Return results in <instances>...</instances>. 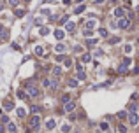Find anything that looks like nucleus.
Listing matches in <instances>:
<instances>
[{
    "label": "nucleus",
    "mask_w": 139,
    "mask_h": 133,
    "mask_svg": "<svg viewBox=\"0 0 139 133\" xmlns=\"http://www.w3.org/2000/svg\"><path fill=\"white\" fill-rule=\"evenodd\" d=\"M40 126V117L39 116H32L30 117V130H39Z\"/></svg>",
    "instance_id": "f257e3e1"
},
{
    "label": "nucleus",
    "mask_w": 139,
    "mask_h": 133,
    "mask_svg": "<svg viewBox=\"0 0 139 133\" xmlns=\"http://www.w3.org/2000/svg\"><path fill=\"white\" fill-rule=\"evenodd\" d=\"M129 66H130V60H129V58H125V60L121 61V65L118 66V72H120V74H125Z\"/></svg>",
    "instance_id": "f03ea898"
},
{
    "label": "nucleus",
    "mask_w": 139,
    "mask_h": 133,
    "mask_svg": "<svg viewBox=\"0 0 139 133\" xmlns=\"http://www.w3.org/2000/svg\"><path fill=\"white\" fill-rule=\"evenodd\" d=\"M116 25H118L121 30H125V28H129V25H130V23H129V19H127V18H120Z\"/></svg>",
    "instance_id": "7ed1b4c3"
},
{
    "label": "nucleus",
    "mask_w": 139,
    "mask_h": 133,
    "mask_svg": "<svg viewBox=\"0 0 139 133\" xmlns=\"http://www.w3.org/2000/svg\"><path fill=\"white\" fill-rule=\"evenodd\" d=\"M27 93H28L30 96H37V95H39V89H37L35 86H28V89H27Z\"/></svg>",
    "instance_id": "20e7f679"
},
{
    "label": "nucleus",
    "mask_w": 139,
    "mask_h": 133,
    "mask_svg": "<svg viewBox=\"0 0 139 133\" xmlns=\"http://www.w3.org/2000/svg\"><path fill=\"white\" fill-rule=\"evenodd\" d=\"M74 109H76V103H74V102H67L65 107H63V110H65V112H72Z\"/></svg>",
    "instance_id": "39448f33"
},
{
    "label": "nucleus",
    "mask_w": 139,
    "mask_h": 133,
    "mask_svg": "<svg viewBox=\"0 0 139 133\" xmlns=\"http://www.w3.org/2000/svg\"><path fill=\"white\" fill-rule=\"evenodd\" d=\"M65 37V32H63V30H55V39H56V40H62V39Z\"/></svg>",
    "instance_id": "423d86ee"
},
{
    "label": "nucleus",
    "mask_w": 139,
    "mask_h": 133,
    "mask_svg": "<svg viewBox=\"0 0 139 133\" xmlns=\"http://www.w3.org/2000/svg\"><path fill=\"white\" fill-rule=\"evenodd\" d=\"M129 121H130V124H137V123H139V116L132 112V114L129 116Z\"/></svg>",
    "instance_id": "0eeeda50"
},
{
    "label": "nucleus",
    "mask_w": 139,
    "mask_h": 133,
    "mask_svg": "<svg viewBox=\"0 0 139 133\" xmlns=\"http://www.w3.org/2000/svg\"><path fill=\"white\" fill-rule=\"evenodd\" d=\"M115 16H116V18H123V16H125V11L123 9H115Z\"/></svg>",
    "instance_id": "6e6552de"
},
{
    "label": "nucleus",
    "mask_w": 139,
    "mask_h": 133,
    "mask_svg": "<svg viewBox=\"0 0 139 133\" xmlns=\"http://www.w3.org/2000/svg\"><path fill=\"white\" fill-rule=\"evenodd\" d=\"M55 126H56V123H55V119H48V123H46V128H48V130H53Z\"/></svg>",
    "instance_id": "1a4fd4ad"
},
{
    "label": "nucleus",
    "mask_w": 139,
    "mask_h": 133,
    "mask_svg": "<svg viewBox=\"0 0 139 133\" xmlns=\"http://www.w3.org/2000/svg\"><path fill=\"white\" fill-rule=\"evenodd\" d=\"M7 131L14 133V131H16V124H14V123H7Z\"/></svg>",
    "instance_id": "9d476101"
},
{
    "label": "nucleus",
    "mask_w": 139,
    "mask_h": 133,
    "mask_svg": "<svg viewBox=\"0 0 139 133\" xmlns=\"http://www.w3.org/2000/svg\"><path fill=\"white\" fill-rule=\"evenodd\" d=\"M65 28H67V32H74V28H76V25H74L72 21H69V23L65 25Z\"/></svg>",
    "instance_id": "9b49d317"
},
{
    "label": "nucleus",
    "mask_w": 139,
    "mask_h": 133,
    "mask_svg": "<svg viewBox=\"0 0 139 133\" xmlns=\"http://www.w3.org/2000/svg\"><path fill=\"white\" fill-rule=\"evenodd\" d=\"M30 110H32V114H39V112H40V107H39V105H32V107H30Z\"/></svg>",
    "instance_id": "f8f14e48"
},
{
    "label": "nucleus",
    "mask_w": 139,
    "mask_h": 133,
    "mask_svg": "<svg viewBox=\"0 0 139 133\" xmlns=\"http://www.w3.org/2000/svg\"><path fill=\"white\" fill-rule=\"evenodd\" d=\"M0 39H2V40H7V39H9V33H7V30H2V32H0Z\"/></svg>",
    "instance_id": "ddd939ff"
},
{
    "label": "nucleus",
    "mask_w": 139,
    "mask_h": 133,
    "mask_svg": "<svg viewBox=\"0 0 139 133\" xmlns=\"http://www.w3.org/2000/svg\"><path fill=\"white\" fill-rule=\"evenodd\" d=\"M86 28H88V30L95 28V19H90V21H86Z\"/></svg>",
    "instance_id": "4468645a"
},
{
    "label": "nucleus",
    "mask_w": 139,
    "mask_h": 133,
    "mask_svg": "<svg viewBox=\"0 0 139 133\" xmlns=\"http://www.w3.org/2000/svg\"><path fill=\"white\" fill-rule=\"evenodd\" d=\"M55 51H56V53H63V51H65V46H63V44H56Z\"/></svg>",
    "instance_id": "2eb2a0df"
},
{
    "label": "nucleus",
    "mask_w": 139,
    "mask_h": 133,
    "mask_svg": "<svg viewBox=\"0 0 139 133\" xmlns=\"http://www.w3.org/2000/svg\"><path fill=\"white\" fill-rule=\"evenodd\" d=\"M35 54H37V56H42V54H44V49L40 48V46H37V48H35Z\"/></svg>",
    "instance_id": "dca6fc26"
},
{
    "label": "nucleus",
    "mask_w": 139,
    "mask_h": 133,
    "mask_svg": "<svg viewBox=\"0 0 139 133\" xmlns=\"http://www.w3.org/2000/svg\"><path fill=\"white\" fill-rule=\"evenodd\" d=\"M85 79H86V74H85L83 70H81V72H78V81H85Z\"/></svg>",
    "instance_id": "f3484780"
},
{
    "label": "nucleus",
    "mask_w": 139,
    "mask_h": 133,
    "mask_svg": "<svg viewBox=\"0 0 139 133\" xmlns=\"http://www.w3.org/2000/svg\"><path fill=\"white\" fill-rule=\"evenodd\" d=\"M12 107H14L12 102H5V103H4V109H5V110H12Z\"/></svg>",
    "instance_id": "a211bd4d"
},
{
    "label": "nucleus",
    "mask_w": 139,
    "mask_h": 133,
    "mask_svg": "<svg viewBox=\"0 0 139 133\" xmlns=\"http://www.w3.org/2000/svg\"><path fill=\"white\" fill-rule=\"evenodd\" d=\"M25 114H27L25 109H18V110H16V116H18V117H25Z\"/></svg>",
    "instance_id": "6ab92c4d"
},
{
    "label": "nucleus",
    "mask_w": 139,
    "mask_h": 133,
    "mask_svg": "<svg viewBox=\"0 0 139 133\" xmlns=\"http://www.w3.org/2000/svg\"><path fill=\"white\" fill-rule=\"evenodd\" d=\"M51 72H53V75H60V74H62V68H60V66H55Z\"/></svg>",
    "instance_id": "aec40b11"
},
{
    "label": "nucleus",
    "mask_w": 139,
    "mask_h": 133,
    "mask_svg": "<svg viewBox=\"0 0 139 133\" xmlns=\"http://www.w3.org/2000/svg\"><path fill=\"white\" fill-rule=\"evenodd\" d=\"M83 11H85V5H78V7L74 9V12H76V14H81Z\"/></svg>",
    "instance_id": "412c9836"
},
{
    "label": "nucleus",
    "mask_w": 139,
    "mask_h": 133,
    "mask_svg": "<svg viewBox=\"0 0 139 133\" xmlns=\"http://www.w3.org/2000/svg\"><path fill=\"white\" fill-rule=\"evenodd\" d=\"M123 51H125V54H130V53H132V46H130V44H127V46L123 48Z\"/></svg>",
    "instance_id": "4be33fe9"
},
{
    "label": "nucleus",
    "mask_w": 139,
    "mask_h": 133,
    "mask_svg": "<svg viewBox=\"0 0 139 133\" xmlns=\"http://www.w3.org/2000/svg\"><path fill=\"white\" fill-rule=\"evenodd\" d=\"M95 44H97V40H95V39H88V40H86V46H90V48H92V46H95Z\"/></svg>",
    "instance_id": "5701e85b"
},
{
    "label": "nucleus",
    "mask_w": 139,
    "mask_h": 133,
    "mask_svg": "<svg viewBox=\"0 0 139 133\" xmlns=\"http://www.w3.org/2000/svg\"><path fill=\"white\" fill-rule=\"evenodd\" d=\"M81 60H83V63H88L90 60H92V56H90V54H83V58H81Z\"/></svg>",
    "instance_id": "b1692460"
},
{
    "label": "nucleus",
    "mask_w": 139,
    "mask_h": 133,
    "mask_svg": "<svg viewBox=\"0 0 139 133\" xmlns=\"http://www.w3.org/2000/svg\"><path fill=\"white\" fill-rule=\"evenodd\" d=\"M99 33H100V37H108V30H106V28H100Z\"/></svg>",
    "instance_id": "393cba45"
},
{
    "label": "nucleus",
    "mask_w": 139,
    "mask_h": 133,
    "mask_svg": "<svg viewBox=\"0 0 139 133\" xmlns=\"http://www.w3.org/2000/svg\"><path fill=\"white\" fill-rule=\"evenodd\" d=\"M62 131H63V133H69L70 131V126H69V124H63V126H62Z\"/></svg>",
    "instance_id": "a878e982"
},
{
    "label": "nucleus",
    "mask_w": 139,
    "mask_h": 133,
    "mask_svg": "<svg viewBox=\"0 0 139 133\" xmlns=\"http://www.w3.org/2000/svg\"><path fill=\"white\" fill-rule=\"evenodd\" d=\"M69 86H70V88H76V86H78V81H76V79H70V81H69Z\"/></svg>",
    "instance_id": "bb28decb"
},
{
    "label": "nucleus",
    "mask_w": 139,
    "mask_h": 133,
    "mask_svg": "<svg viewBox=\"0 0 139 133\" xmlns=\"http://www.w3.org/2000/svg\"><path fill=\"white\" fill-rule=\"evenodd\" d=\"M62 102H63V103L70 102V95H63V96H62Z\"/></svg>",
    "instance_id": "cd10ccee"
},
{
    "label": "nucleus",
    "mask_w": 139,
    "mask_h": 133,
    "mask_svg": "<svg viewBox=\"0 0 139 133\" xmlns=\"http://www.w3.org/2000/svg\"><path fill=\"white\" fill-rule=\"evenodd\" d=\"M48 33H50V28H46V26L40 28V35H48Z\"/></svg>",
    "instance_id": "c85d7f7f"
},
{
    "label": "nucleus",
    "mask_w": 139,
    "mask_h": 133,
    "mask_svg": "<svg viewBox=\"0 0 139 133\" xmlns=\"http://www.w3.org/2000/svg\"><path fill=\"white\" fill-rule=\"evenodd\" d=\"M118 131H120V133H125V131H127V126L120 124V126H118Z\"/></svg>",
    "instance_id": "c756f323"
},
{
    "label": "nucleus",
    "mask_w": 139,
    "mask_h": 133,
    "mask_svg": "<svg viewBox=\"0 0 139 133\" xmlns=\"http://www.w3.org/2000/svg\"><path fill=\"white\" fill-rule=\"evenodd\" d=\"M118 117L120 119H125V117H127V112H125V110H123V112H118Z\"/></svg>",
    "instance_id": "7c9ffc66"
},
{
    "label": "nucleus",
    "mask_w": 139,
    "mask_h": 133,
    "mask_svg": "<svg viewBox=\"0 0 139 133\" xmlns=\"http://www.w3.org/2000/svg\"><path fill=\"white\" fill-rule=\"evenodd\" d=\"M9 4H11V5H12V7H16V5L20 4V0H9Z\"/></svg>",
    "instance_id": "2f4dec72"
},
{
    "label": "nucleus",
    "mask_w": 139,
    "mask_h": 133,
    "mask_svg": "<svg viewBox=\"0 0 139 133\" xmlns=\"http://www.w3.org/2000/svg\"><path fill=\"white\" fill-rule=\"evenodd\" d=\"M63 60H65V56H63V54H62V53H60L58 56H56V61H58V63H60V61H63Z\"/></svg>",
    "instance_id": "473e14b6"
},
{
    "label": "nucleus",
    "mask_w": 139,
    "mask_h": 133,
    "mask_svg": "<svg viewBox=\"0 0 139 133\" xmlns=\"http://www.w3.org/2000/svg\"><path fill=\"white\" fill-rule=\"evenodd\" d=\"M85 37H92V30L85 28Z\"/></svg>",
    "instance_id": "72a5a7b5"
},
{
    "label": "nucleus",
    "mask_w": 139,
    "mask_h": 133,
    "mask_svg": "<svg viewBox=\"0 0 139 133\" xmlns=\"http://www.w3.org/2000/svg\"><path fill=\"white\" fill-rule=\"evenodd\" d=\"M0 119H2V123H5V124L9 123V117H7V116H2V117H0Z\"/></svg>",
    "instance_id": "f704fd0d"
},
{
    "label": "nucleus",
    "mask_w": 139,
    "mask_h": 133,
    "mask_svg": "<svg viewBox=\"0 0 139 133\" xmlns=\"http://www.w3.org/2000/svg\"><path fill=\"white\" fill-rule=\"evenodd\" d=\"M108 128H109V126H108V123H102V124H100V130H104V131H106Z\"/></svg>",
    "instance_id": "c9c22d12"
},
{
    "label": "nucleus",
    "mask_w": 139,
    "mask_h": 133,
    "mask_svg": "<svg viewBox=\"0 0 139 133\" xmlns=\"http://www.w3.org/2000/svg\"><path fill=\"white\" fill-rule=\"evenodd\" d=\"M120 42V37H115V39H111V44H118Z\"/></svg>",
    "instance_id": "e433bc0d"
},
{
    "label": "nucleus",
    "mask_w": 139,
    "mask_h": 133,
    "mask_svg": "<svg viewBox=\"0 0 139 133\" xmlns=\"http://www.w3.org/2000/svg\"><path fill=\"white\" fill-rule=\"evenodd\" d=\"M81 51H83L81 46H76V48H74V53H81Z\"/></svg>",
    "instance_id": "4c0bfd02"
},
{
    "label": "nucleus",
    "mask_w": 139,
    "mask_h": 133,
    "mask_svg": "<svg viewBox=\"0 0 139 133\" xmlns=\"http://www.w3.org/2000/svg\"><path fill=\"white\" fill-rule=\"evenodd\" d=\"M23 14H25V11H16V16H18V18H21Z\"/></svg>",
    "instance_id": "58836bf2"
},
{
    "label": "nucleus",
    "mask_w": 139,
    "mask_h": 133,
    "mask_svg": "<svg viewBox=\"0 0 139 133\" xmlns=\"http://www.w3.org/2000/svg\"><path fill=\"white\" fill-rule=\"evenodd\" d=\"M76 70H78V72H81V70H83V65H81V63H78V65H76Z\"/></svg>",
    "instance_id": "ea45409f"
},
{
    "label": "nucleus",
    "mask_w": 139,
    "mask_h": 133,
    "mask_svg": "<svg viewBox=\"0 0 139 133\" xmlns=\"http://www.w3.org/2000/svg\"><path fill=\"white\" fill-rule=\"evenodd\" d=\"M18 96H20V98H27V95H25L23 91H18Z\"/></svg>",
    "instance_id": "a19ab883"
},
{
    "label": "nucleus",
    "mask_w": 139,
    "mask_h": 133,
    "mask_svg": "<svg viewBox=\"0 0 139 133\" xmlns=\"http://www.w3.org/2000/svg\"><path fill=\"white\" fill-rule=\"evenodd\" d=\"M63 4H70V0H63Z\"/></svg>",
    "instance_id": "79ce46f5"
},
{
    "label": "nucleus",
    "mask_w": 139,
    "mask_h": 133,
    "mask_svg": "<svg viewBox=\"0 0 139 133\" xmlns=\"http://www.w3.org/2000/svg\"><path fill=\"white\" fill-rule=\"evenodd\" d=\"M0 133H4V126H0Z\"/></svg>",
    "instance_id": "37998d69"
},
{
    "label": "nucleus",
    "mask_w": 139,
    "mask_h": 133,
    "mask_svg": "<svg viewBox=\"0 0 139 133\" xmlns=\"http://www.w3.org/2000/svg\"><path fill=\"white\" fill-rule=\"evenodd\" d=\"M0 32H2V25H0Z\"/></svg>",
    "instance_id": "c03bdc74"
},
{
    "label": "nucleus",
    "mask_w": 139,
    "mask_h": 133,
    "mask_svg": "<svg viewBox=\"0 0 139 133\" xmlns=\"http://www.w3.org/2000/svg\"><path fill=\"white\" fill-rule=\"evenodd\" d=\"M25 2H30V0H25Z\"/></svg>",
    "instance_id": "a18cd8bd"
},
{
    "label": "nucleus",
    "mask_w": 139,
    "mask_h": 133,
    "mask_svg": "<svg viewBox=\"0 0 139 133\" xmlns=\"http://www.w3.org/2000/svg\"><path fill=\"white\" fill-rule=\"evenodd\" d=\"M74 133H79V131H74Z\"/></svg>",
    "instance_id": "49530a36"
}]
</instances>
